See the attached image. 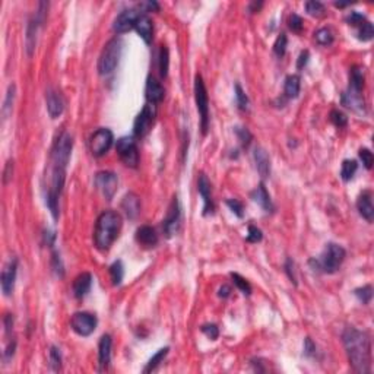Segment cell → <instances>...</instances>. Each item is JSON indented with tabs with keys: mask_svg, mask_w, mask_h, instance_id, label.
<instances>
[{
	"mask_svg": "<svg viewBox=\"0 0 374 374\" xmlns=\"http://www.w3.org/2000/svg\"><path fill=\"white\" fill-rule=\"evenodd\" d=\"M231 278H232L234 285H235L244 295H250V294H252V287H250V284H248L241 275L232 272V274H231Z\"/></svg>",
	"mask_w": 374,
	"mask_h": 374,
	"instance_id": "cell-35",
	"label": "cell"
},
{
	"mask_svg": "<svg viewBox=\"0 0 374 374\" xmlns=\"http://www.w3.org/2000/svg\"><path fill=\"white\" fill-rule=\"evenodd\" d=\"M197 190L199 195L203 199V215H209L213 212L215 206H213V200H212V193H211V181L209 179L200 173L199 180H197Z\"/></svg>",
	"mask_w": 374,
	"mask_h": 374,
	"instance_id": "cell-16",
	"label": "cell"
},
{
	"mask_svg": "<svg viewBox=\"0 0 374 374\" xmlns=\"http://www.w3.org/2000/svg\"><path fill=\"white\" fill-rule=\"evenodd\" d=\"M195 98H196V107L200 115V126L202 132L206 135L209 128V97L205 86V82L200 75H196L195 78Z\"/></svg>",
	"mask_w": 374,
	"mask_h": 374,
	"instance_id": "cell-6",
	"label": "cell"
},
{
	"mask_svg": "<svg viewBox=\"0 0 374 374\" xmlns=\"http://www.w3.org/2000/svg\"><path fill=\"white\" fill-rule=\"evenodd\" d=\"M358 155H359V158H361V161H362L364 167H365L367 170H371V167H373V161H374V157H373L371 151H370V149H367V148H362V149H359Z\"/></svg>",
	"mask_w": 374,
	"mask_h": 374,
	"instance_id": "cell-45",
	"label": "cell"
},
{
	"mask_svg": "<svg viewBox=\"0 0 374 374\" xmlns=\"http://www.w3.org/2000/svg\"><path fill=\"white\" fill-rule=\"evenodd\" d=\"M142 15V12H138L136 9H128V11H123L114 21L113 24V30L117 34H124V33H129L132 28H135L138 18Z\"/></svg>",
	"mask_w": 374,
	"mask_h": 374,
	"instance_id": "cell-14",
	"label": "cell"
},
{
	"mask_svg": "<svg viewBox=\"0 0 374 374\" xmlns=\"http://www.w3.org/2000/svg\"><path fill=\"white\" fill-rule=\"evenodd\" d=\"M262 238H263V234L258 227H255V225L248 227V234H247L248 243H259V241H262Z\"/></svg>",
	"mask_w": 374,
	"mask_h": 374,
	"instance_id": "cell-46",
	"label": "cell"
},
{
	"mask_svg": "<svg viewBox=\"0 0 374 374\" xmlns=\"http://www.w3.org/2000/svg\"><path fill=\"white\" fill-rule=\"evenodd\" d=\"M362 88H364V69H361L358 66H354L351 69V73H349V86H348V89L361 92Z\"/></svg>",
	"mask_w": 374,
	"mask_h": 374,
	"instance_id": "cell-29",
	"label": "cell"
},
{
	"mask_svg": "<svg viewBox=\"0 0 374 374\" xmlns=\"http://www.w3.org/2000/svg\"><path fill=\"white\" fill-rule=\"evenodd\" d=\"M168 351H170V348H161L149 361H148V364H146V367L144 368V373H151V371H154V370H157V367L164 361V358L167 357V354H168Z\"/></svg>",
	"mask_w": 374,
	"mask_h": 374,
	"instance_id": "cell-31",
	"label": "cell"
},
{
	"mask_svg": "<svg viewBox=\"0 0 374 374\" xmlns=\"http://www.w3.org/2000/svg\"><path fill=\"white\" fill-rule=\"evenodd\" d=\"M306 11H307L309 15L316 16V18L325 15V6H323V3L316 2V0H311V2H307V3H306Z\"/></svg>",
	"mask_w": 374,
	"mask_h": 374,
	"instance_id": "cell-38",
	"label": "cell"
},
{
	"mask_svg": "<svg viewBox=\"0 0 374 374\" xmlns=\"http://www.w3.org/2000/svg\"><path fill=\"white\" fill-rule=\"evenodd\" d=\"M121 225V215L115 211H105L98 216L94 232V243L98 250H108L118 237Z\"/></svg>",
	"mask_w": 374,
	"mask_h": 374,
	"instance_id": "cell-2",
	"label": "cell"
},
{
	"mask_svg": "<svg viewBox=\"0 0 374 374\" xmlns=\"http://www.w3.org/2000/svg\"><path fill=\"white\" fill-rule=\"evenodd\" d=\"M136 241L144 247H154L158 243V234L157 231L149 225H142L136 231Z\"/></svg>",
	"mask_w": 374,
	"mask_h": 374,
	"instance_id": "cell-22",
	"label": "cell"
},
{
	"mask_svg": "<svg viewBox=\"0 0 374 374\" xmlns=\"http://www.w3.org/2000/svg\"><path fill=\"white\" fill-rule=\"evenodd\" d=\"M95 186L107 200H111L117 192L118 179L113 171H99L95 176Z\"/></svg>",
	"mask_w": 374,
	"mask_h": 374,
	"instance_id": "cell-12",
	"label": "cell"
},
{
	"mask_svg": "<svg viewBox=\"0 0 374 374\" xmlns=\"http://www.w3.org/2000/svg\"><path fill=\"white\" fill-rule=\"evenodd\" d=\"M145 94H146V99L149 101V104L155 105V104H158L164 99L165 91H164L163 85L154 76H149L148 82H146Z\"/></svg>",
	"mask_w": 374,
	"mask_h": 374,
	"instance_id": "cell-19",
	"label": "cell"
},
{
	"mask_svg": "<svg viewBox=\"0 0 374 374\" xmlns=\"http://www.w3.org/2000/svg\"><path fill=\"white\" fill-rule=\"evenodd\" d=\"M155 115H157L155 105L146 104L142 108V111L138 114V117L135 118V123H133V135H135V138L141 139V138H144V136H146L149 133V130L152 129Z\"/></svg>",
	"mask_w": 374,
	"mask_h": 374,
	"instance_id": "cell-8",
	"label": "cell"
},
{
	"mask_svg": "<svg viewBox=\"0 0 374 374\" xmlns=\"http://www.w3.org/2000/svg\"><path fill=\"white\" fill-rule=\"evenodd\" d=\"M12 171H14V161H8L6 168L3 171V183L6 184L12 179Z\"/></svg>",
	"mask_w": 374,
	"mask_h": 374,
	"instance_id": "cell-53",
	"label": "cell"
},
{
	"mask_svg": "<svg viewBox=\"0 0 374 374\" xmlns=\"http://www.w3.org/2000/svg\"><path fill=\"white\" fill-rule=\"evenodd\" d=\"M110 275H111L113 285H120L121 284L123 276H124V268H123L121 260H117L110 266Z\"/></svg>",
	"mask_w": 374,
	"mask_h": 374,
	"instance_id": "cell-32",
	"label": "cell"
},
{
	"mask_svg": "<svg viewBox=\"0 0 374 374\" xmlns=\"http://www.w3.org/2000/svg\"><path fill=\"white\" fill-rule=\"evenodd\" d=\"M253 157H255L256 168H258L260 177L262 179L269 177V174H271V161H269V157H268L266 151L263 148H256L255 152H253Z\"/></svg>",
	"mask_w": 374,
	"mask_h": 374,
	"instance_id": "cell-26",
	"label": "cell"
},
{
	"mask_svg": "<svg viewBox=\"0 0 374 374\" xmlns=\"http://www.w3.org/2000/svg\"><path fill=\"white\" fill-rule=\"evenodd\" d=\"M46 98H47V111H49L50 117L51 118H57L63 113V110H65V101H63L60 92L53 89V88H50L47 91Z\"/></svg>",
	"mask_w": 374,
	"mask_h": 374,
	"instance_id": "cell-17",
	"label": "cell"
},
{
	"mask_svg": "<svg viewBox=\"0 0 374 374\" xmlns=\"http://www.w3.org/2000/svg\"><path fill=\"white\" fill-rule=\"evenodd\" d=\"M285 271H287L290 279H291L294 284H297V279H295V275H294V262H293L291 259L287 260V263H285Z\"/></svg>",
	"mask_w": 374,
	"mask_h": 374,
	"instance_id": "cell-54",
	"label": "cell"
},
{
	"mask_svg": "<svg viewBox=\"0 0 374 374\" xmlns=\"http://www.w3.org/2000/svg\"><path fill=\"white\" fill-rule=\"evenodd\" d=\"M121 209L128 218L135 219L141 212V199L135 193H128L121 200Z\"/></svg>",
	"mask_w": 374,
	"mask_h": 374,
	"instance_id": "cell-21",
	"label": "cell"
},
{
	"mask_svg": "<svg viewBox=\"0 0 374 374\" xmlns=\"http://www.w3.org/2000/svg\"><path fill=\"white\" fill-rule=\"evenodd\" d=\"M44 238H46V243H47V245H53V243H54V238H56V234H54V232H50V231H46V234H44Z\"/></svg>",
	"mask_w": 374,
	"mask_h": 374,
	"instance_id": "cell-60",
	"label": "cell"
},
{
	"mask_svg": "<svg viewBox=\"0 0 374 374\" xmlns=\"http://www.w3.org/2000/svg\"><path fill=\"white\" fill-rule=\"evenodd\" d=\"M117 154L120 157V160L126 164L128 167L136 168L139 164V152H138V146L135 142V138L132 136H123L117 141L115 145Z\"/></svg>",
	"mask_w": 374,
	"mask_h": 374,
	"instance_id": "cell-7",
	"label": "cell"
},
{
	"mask_svg": "<svg viewBox=\"0 0 374 374\" xmlns=\"http://www.w3.org/2000/svg\"><path fill=\"white\" fill-rule=\"evenodd\" d=\"M357 170H358V164H357L355 160H345V161L342 163V168H341V177H342V180H343V181H349V180L355 176Z\"/></svg>",
	"mask_w": 374,
	"mask_h": 374,
	"instance_id": "cell-30",
	"label": "cell"
},
{
	"mask_svg": "<svg viewBox=\"0 0 374 374\" xmlns=\"http://www.w3.org/2000/svg\"><path fill=\"white\" fill-rule=\"evenodd\" d=\"M367 19L362 14H358V12H351L346 18V22L352 27H359L361 24H364Z\"/></svg>",
	"mask_w": 374,
	"mask_h": 374,
	"instance_id": "cell-50",
	"label": "cell"
},
{
	"mask_svg": "<svg viewBox=\"0 0 374 374\" xmlns=\"http://www.w3.org/2000/svg\"><path fill=\"white\" fill-rule=\"evenodd\" d=\"M200 330H202L209 339H212V341L218 339V336H219V329H218L216 325H203V326L200 327Z\"/></svg>",
	"mask_w": 374,
	"mask_h": 374,
	"instance_id": "cell-49",
	"label": "cell"
},
{
	"mask_svg": "<svg viewBox=\"0 0 374 374\" xmlns=\"http://www.w3.org/2000/svg\"><path fill=\"white\" fill-rule=\"evenodd\" d=\"M92 287V275L88 272H83L76 276L73 281V295L76 298H83Z\"/></svg>",
	"mask_w": 374,
	"mask_h": 374,
	"instance_id": "cell-23",
	"label": "cell"
},
{
	"mask_svg": "<svg viewBox=\"0 0 374 374\" xmlns=\"http://www.w3.org/2000/svg\"><path fill=\"white\" fill-rule=\"evenodd\" d=\"M113 142H114V135L110 129H105V128L98 129L91 136V141H89V148H91L92 155L94 157L105 155L110 151Z\"/></svg>",
	"mask_w": 374,
	"mask_h": 374,
	"instance_id": "cell-10",
	"label": "cell"
},
{
	"mask_svg": "<svg viewBox=\"0 0 374 374\" xmlns=\"http://www.w3.org/2000/svg\"><path fill=\"white\" fill-rule=\"evenodd\" d=\"M301 89V79L298 75H290L285 79L284 85V94L287 98H297Z\"/></svg>",
	"mask_w": 374,
	"mask_h": 374,
	"instance_id": "cell-28",
	"label": "cell"
},
{
	"mask_svg": "<svg viewBox=\"0 0 374 374\" xmlns=\"http://www.w3.org/2000/svg\"><path fill=\"white\" fill-rule=\"evenodd\" d=\"M314 351H316L314 343L311 342V339H310V338H306V341H304V354L310 357V355H313V354H314Z\"/></svg>",
	"mask_w": 374,
	"mask_h": 374,
	"instance_id": "cell-55",
	"label": "cell"
},
{
	"mask_svg": "<svg viewBox=\"0 0 374 374\" xmlns=\"http://www.w3.org/2000/svg\"><path fill=\"white\" fill-rule=\"evenodd\" d=\"M141 8L145 9V12H152V11H160V6L157 2H145V3H141Z\"/></svg>",
	"mask_w": 374,
	"mask_h": 374,
	"instance_id": "cell-57",
	"label": "cell"
},
{
	"mask_svg": "<svg viewBox=\"0 0 374 374\" xmlns=\"http://www.w3.org/2000/svg\"><path fill=\"white\" fill-rule=\"evenodd\" d=\"M227 206L232 211V213H235L238 218H243L244 215V208H243V203L237 199H228L227 200Z\"/></svg>",
	"mask_w": 374,
	"mask_h": 374,
	"instance_id": "cell-47",
	"label": "cell"
},
{
	"mask_svg": "<svg viewBox=\"0 0 374 374\" xmlns=\"http://www.w3.org/2000/svg\"><path fill=\"white\" fill-rule=\"evenodd\" d=\"M158 65H160V75L161 78H167L168 75V65H170V60H168V49L165 46H161L160 49V56H158Z\"/></svg>",
	"mask_w": 374,
	"mask_h": 374,
	"instance_id": "cell-33",
	"label": "cell"
},
{
	"mask_svg": "<svg viewBox=\"0 0 374 374\" xmlns=\"http://www.w3.org/2000/svg\"><path fill=\"white\" fill-rule=\"evenodd\" d=\"M12 327H14V317L11 314H6L5 317V330H6V335H9L12 332Z\"/></svg>",
	"mask_w": 374,
	"mask_h": 374,
	"instance_id": "cell-58",
	"label": "cell"
},
{
	"mask_svg": "<svg viewBox=\"0 0 374 374\" xmlns=\"http://www.w3.org/2000/svg\"><path fill=\"white\" fill-rule=\"evenodd\" d=\"M135 30L138 31V34L141 35V38L149 44L152 41V33H154V25H152V21L151 18L146 15V14H142L138 21H136V25H135Z\"/></svg>",
	"mask_w": 374,
	"mask_h": 374,
	"instance_id": "cell-24",
	"label": "cell"
},
{
	"mask_svg": "<svg viewBox=\"0 0 374 374\" xmlns=\"http://www.w3.org/2000/svg\"><path fill=\"white\" fill-rule=\"evenodd\" d=\"M47 3H40V9L38 12H35V15L30 19L28 27H27V53L28 56H33L35 46H37V34H38V28L43 25L44 19H46V11L47 9Z\"/></svg>",
	"mask_w": 374,
	"mask_h": 374,
	"instance_id": "cell-9",
	"label": "cell"
},
{
	"mask_svg": "<svg viewBox=\"0 0 374 374\" xmlns=\"http://www.w3.org/2000/svg\"><path fill=\"white\" fill-rule=\"evenodd\" d=\"M252 197H253V200H255L263 211H266V212H272V211H274V205H272L271 196H269V193H268V190H266V187H265L263 183H260V184L252 192Z\"/></svg>",
	"mask_w": 374,
	"mask_h": 374,
	"instance_id": "cell-27",
	"label": "cell"
},
{
	"mask_svg": "<svg viewBox=\"0 0 374 374\" xmlns=\"http://www.w3.org/2000/svg\"><path fill=\"white\" fill-rule=\"evenodd\" d=\"M287 44H288V38H287V34H279L275 44H274V51L278 57H284L285 51H287Z\"/></svg>",
	"mask_w": 374,
	"mask_h": 374,
	"instance_id": "cell-39",
	"label": "cell"
},
{
	"mask_svg": "<svg viewBox=\"0 0 374 374\" xmlns=\"http://www.w3.org/2000/svg\"><path fill=\"white\" fill-rule=\"evenodd\" d=\"M50 365L54 371H59L62 368V354L60 349L54 345L50 348Z\"/></svg>",
	"mask_w": 374,
	"mask_h": 374,
	"instance_id": "cell-40",
	"label": "cell"
},
{
	"mask_svg": "<svg viewBox=\"0 0 374 374\" xmlns=\"http://www.w3.org/2000/svg\"><path fill=\"white\" fill-rule=\"evenodd\" d=\"M180 219H181L180 205H179L177 197H174L173 202H171V205H170V208H168L167 216H165V219L163 221V229H164V232H165L167 237H173V235L179 231Z\"/></svg>",
	"mask_w": 374,
	"mask_h": 374,
	"instance_id": "cell-13",
	"label": "cell"
},
{
	"mask_svg": "<svg viewBox=\"0 0 374 374\" xmlns=\"http://www.w3.org/2000/svg\"><path fill=\"white\" fill-rule=\"evenodd\" d=\"M309 57H310V54H309L307 50H306V51H301V54H300V57H298V62H297V67H298V69H303V67L307 65Z\"/></svg>",
	"mask_w": 374,
	"mask_h": 374,
	"instance_id": "cell-56",
	"label": "cell"
},
{
	"mask_svg": "<svg viewBox=\"0 0 374 374\" xmlns=\"http://www.w3.org/2000/svg\"><path fill=\"white\" fill-rule=\"evenodd\" d=\"M342 341L354 371L367 374L371 371V339L367 332L355 327H346Z\"/></svg>",
	"mask_w": 374,
	"mask_h": 374,
	"instance_id": "cell-1",
	"label": "cell"
},
{
	"mask_svg": "<svg viewBox=\"0 0 374 374\" xmlns=\"http://www.w3.org/2000/svg\"><path fill=\"white\" fill-rule=\"evenodd\" d=\"M53 269H54V272H56L60 278L63 276V266H62V260H60V256H59L57 252L53 253Z\"/></svg>",
	"mask_w": 374,
	"mask_h": 374,
	"instance_id": "cell-51",
	"label": "cell"
},
{
	"mask_svg": "<svg viewBox=\"0 0 374 374\" xmlns=\"http://www.w3.org/2000/svg\"><path fill=\"white\" fill-rule=\"evenodd\" d=\"M354 294L357 295V298L362 303V304H368L373 298V287L371 285H364L361 288H357L354 291Z\"/></svg>",
	"mask_w": 374,
	"mask_h": 374,
	"instance_id": "cell-36",
	"label": "cell"
},
{
	"mask_svg": "<svg viewBox=\"0 0 374 374\" xmlns=\"http://www.w3.org/2000/svg\"><path fill=\"white\" fill-rule=\"evenodd\" d=\"M235 98H237V105L240 110H247L248 108V98L245 95V92L243 91V88L237 83L235 85Z\"/></svg>",
	"mask_w": 374,
	"mask_h": 374,
	"instance_id": "cell-42",
	"label": "cell"
},
{
	"mask_svg": "<svg viewBox=\"0 0 374 374\" xmlns=\"http://www.w3.org/2000/svg\"><path fill=\"white\" fill-rule=\"evenodd\" d=\"M345 248L342 245L329 243L326 244L320 258L316 260V268L325 274H335L345 260Z\"/></svg>",
	"mask_w": 374,
	"mask_h": 374,
	"instance_id": "cell-3",
	"label": "cell"
},
{
	"mask_svg": "<svg viewBox=\"0 0 374 374\" xmlns=\"http://www.w3.org/2000/svg\"><path fill=\"white\" fill-rule=\"evenodd\" d=\"M374 35V30H373V24L365 21L364 24H361L358 27V38L361 41H370Z\"/></svg>",
	"mask_w": 374,
	"mask_h": 374,
	"instance_id": "cell-37",
	"label": "cell"
},
{
	"mask_svg": "<svg viewBox=\"0 0 374 374\" xmlns=\"http://www.w3.org/2000/svg\"><path fill=\"white\" fill-rule=\"evenodd\" d=\"M316 41L320 44V46H330L333 43V33L329 30V28H320L316 34Z\"/></svg>",
	"mask_w": 374,
	"mask_h": 374,
	"instance_id": "cell-34",
	"label": "cell"
},
{
	"mask_svg": "<svg viewBox=\"0 0 374 374\" xmlns=\"http://www.w3.org/2000/svg\"><path fill=\"white\" fill-rule=\"evenodd\" d=\"M16 272H18V259L12 258L5 266V269L2 271V291L5 295H11L14 293Z\"/></svg>",
	"mask_w": 374,
	"mask_h": 374,
	"instance_id": "cell-15",
	"label": "cell"
},
{
	"mask_svg": "<svg viewBox=\"0 0 374 374\" xmlns=\"http://www.w3.org/2000/svg\"><path fill=\"white\" fill-rule=\"evenodd\" d=\"M72 148H73V139L67 132H62L59 135V138L54 142V146L51 149V163L53 167H60V168H66L67 163L70 160V154H72Z\"/></svg>",
	"mask_w": 374,
	"mask_h": 374,
	"instance_id": "cell-5",
	"label": "cell"
},
{
	"mask_svg": "<svg viewBox=\"0 0 374 374\" xmlns=\"http://www.w3.org/2000/svg\"><path fill=\"white\" fill-rule=\"evenodd\" d=\"M330 120H332V123L335 124L336 128H345L346 123H348L346 115H345L342 111H339V110H332V113H330Z\"/></svg>",
	"mask_w": 374,
	"mask_h": 374,
	"instance_id": "cell-43",
	"label": "cell"
},
{
	"mask_svg": "<svg viewBox=\"0 0 374 374\" xmlns=\"http://www.w3.org/2000/svg\"><path fill=\"white\" fill-rule=\"evenodd\" d=\"M15 349H16V342H15V341L9 342L8 348H6V351H5V354H3V358H5L6 362H8L9 359H12V357H14V354H15Z\"/></svg>",
	"mask_w": 374,
	"mask_h": 374,
	"instance_id": "cell-52",
	"label": "cell"
},
{
	"mask_svg": "<svg viewBox=\"0 0 374 374\" xmlns=\"http://www.w3.org/2000/svg\"><path fill=\"white\" fill-rule=\"evenodd\" d=\"M111 345H113V339L110 335H102L98 343V361H99V367L101 370H105L110 365V359H111Z\"/></svg>",
	"mask_w": 374,
	"mask_h": 374,
	"instance_id": "cell-20",
	"label": "cell"
},
{
	"mask_svg": "<svg viewBox=\"0 0 374 374\" xmlns=\"http://www.w3.org/2000/svg\"><path fill=\"white\" fill-rule=\"evenodd\" d=\"M357 209L359 212V215L367 219L368 222L373 221L374 216V205H373V193L370 190H364L357 200Z\"/></svg>",
	"mask_w": 374,
	"mask_h": 374,
	"instance_id": "cell-18",
	"label": "cell"
},
{
	"mask_svg": "<svg viewBox=\"0 0 374 374\" xmlns=\"http://www.w3.org/2000/svg\"><path fill=\"white\" fill-rule=\"evenodd\" d=\"M121 47H123L121 40L115 37V38L110 40L105 44V47L102 49V53L98 60V70L102 76L114 72V69L118 63V59L121 56Z\"/></svg>",
	"mask_w": 374,
	"mask_h": 374,
	"instance_id": "cell-4",
	"label": "cell"
},
{
	"mask_svg": "<svg viewBox=\"0 0 374 374\" xmlns=\"http://www.w3.org/2000/svg\"><path fill=\"white\" fill-rule=\"evenodd\" d=\"M229 294H231V288H229L228 285H222V287L218 290V295H219L221 298H227V297H229Z\"/></svg>",
	"mask_w": 374,
	"mask_h": 374,
	"instance_id": "cell-59",
	"label": "cell"
},
{
	"mask_svg": "<svg viewBox=\"0 0 374 374\" xmlns=\"http://www.w3.org/2000/svg\"><path fill=\"white\" fill-rule=\"evenodd\" d=\"M235 133H237V136H238V139H240V142H241V145L244 146V148H247L248 145H250V142H252V133L248 132L247 129H244V128H235Z\"/></svg>",
	"mask_w": 374,
	"mask_h": 374,
	"instance_id": "cell-44",
	"label": "cell"
},
{
	"mask_svg": "<svg viewBox=\"0 0 374 374\" xmlns=\"http://www.w3.org/2000/svg\"><path fill=\"white\" fill-rule=\"evenodd\" d=\"M342 104L355 111H364V108H365L362 94L357 92V91H351V89H346L342 94Z\"/></svg>",
	"mask_w": 374,
	"mask_h": 374,
	"instance_id": "cell-25",
	"label": "cell"
},
{
	"mask_svg": "<svg viewBox=\"0 0 374 374\" xmlns=\"http://www.w3.org/2000/svg\"><path fill=\"white\" fill-rule=\"evenodd\" d=\"M290 28L293 30V33H297V34H300L301 31H303V19H301V16H298L297 14H293L291 16H290Z\"/></svg>",
	"mask_w": 374,
	"mask_h": 374,
	"instance_id": "cell-48",
	"label": "cell"
},
{
	"mask_svg": "<svg viewBox=\"0 0 374 374\" xmlns=\"http://www.w3.org/2000/svg\"><path fill=\"white\" fill-rule=\"evenodd\" d=\"M70 326L79 336H89L97 327V317L86 311H79L72 316Z\"/></svg>",
	"mask_w": 374,
	"mask_h": 374,
	"instance_id": "cell-11",
	"label": "cell"
},
{
	"mask_svg": "<svg viewBox=\"0 0 374 374\" xmlns=\"http://www.w3.org/2000/svg\"><path fill=\"white\" fill-rule=\"evenodd\" d=\"M14 98H15V85H9V89H8V94H6V99H5V104H3V117L6 118L11 113V107L14 104Z\"/></svg>",
	"mask_w": 374,
	"mask_h": 374,
	"instance_id": "cell-41",
	"label": "cell"
}]
</instances>
